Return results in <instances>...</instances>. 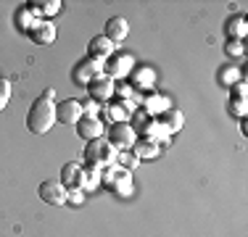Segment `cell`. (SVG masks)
Wrapping results in <instances>:
<instances>
[{"label":"cell","instance_id":"cell-16","mask_svg":"<svg viewBox=\"0 0 248 237\" xmlns=\"http://www.w3.org/2000/svg\"><path fill=\"white\" fill-rule=\"evenodd\" d=\"M106 185H111V187H116L119 193L127 195L129 193V171H108V177H106Z\"/></svg>","mask_w":248,"mask_h":237},{"label":"cell","instance_id":"cell-15","mask_svg":"<svg viewBox=\"0 0 248 237\" xmlns=\"http://www.w3.org/2000/svg\"><path fill=\"white\" fill-rule=\"evenodd\" d=\"M129 56H119V53H114V56L108 58V76L114 79V76H122L129 71Z\"/></svg>","mask_w":248,"mask_h":237},{"label":"cell","instance_id":"cell-9","mask_svg":"<svg viewBox=\"0 0 248 237\" xmlns=\"http://www.w3.org/2000/svg\"><path fill=\"white\" fill-rule=\"evenodd\" d=\"M61 185L66 190H82L85 185V169H82L79 163H63L61 169Z\"/></svg>","mask_w":248,"mask_h":237},{"label":"cell","instance_id":"cell-8","mask_svg":"<svg viewBox=\"0 0 248 237\" xmlns=\"http://www.w3.org/2000/svg\"><path fill=\"white\" fill-rule=\"evenodd\" d=\"M29 37L34 45H50L56 43V24L53 21H34V27H29Z\"/></svg>","mask_w":248,"mask_h":237},{"label":"cell","instance_id":"cell-11","mask_svg":"<svg viewBox=\"0 0 248 237\" xmlns=\"http://www.w3.org/2000/svg\"><path fill=\"white\" fill-rule=\"evenodd\" d=\"M98 74H103L100 71V63L93 61V58H87V61H79L74 69V82L77 85H90L93 79H95Z\"/></svg>","mask_w":248,"mask_h":237},{"label":"cell","instance_id":"cell-17","mask_svg":"<svg viewBox=\"0 0 248 237\" xmlns=\"http://www.w3.org/2000/svg\"><path fill=\"white\" fill-rule=\"evenodd\" d=\"M161 127L167 129V132H180V127H182V114H180V111H174V108H169L167 114L161 116Z\"/></svg>","mask_w":248,"mask_h":237},{"label":"cell","instance_id":"cell-23","mask_svg":"<svg viewBox=\"0 0 248 237\" xmlns=\"http://www.w3.org/2000/svg\"><path fill=\"white\" fill-rule=\"evenodd\" d=\"M69 195H74V203H79V200H82V190H72V193H69Z\"/></svg>","mask_w":248,"mask_h":237},{"label":"cell","instance_id":"cell-6","mask_svg":"<svg viewBox=\"0 0 248 237\" xmlns=\"http://www.w3.org/2000/svg\"><path fill=\"white\" fill-rule=\"evenodd\" d=\"M82 116H85V105L74 98H69V100L56 105V121H61V124H77Z\"/></svg>","mask_w":248,"mask_h":237},{"label":"cell","instance_id":"cell-2","mask_svg":"<svg viewBox=\"0 0 248 237\" xmlns=\"http://www.w3.org/2000/svg\"><path fill=\"white\" fill-rule=\"evenodd\" d=\"M114 150L116 148L111 145L106 137H98V140H90L85 148V161L90 166H95V169H100V166H106L114 158Z\"/></svg>","mask_w":248,"mask_h":237},{"label":"cell","instance_id":"cell-7","mask_svg":"<svg viewBox=\"0 0 248 237\" xmlns=\"http://www.w3.org/2000/svg\"><path fill=\"white\" fill-rule=\"evenodd\" d=\"M103 121L95 116H82L79 121H77V134H79L82 140H98V137H103Z\"/></svg>","mask_w":248,"mask_h":237},{"label":"cell","instance_id":"cell-13","mask_svg":"<svg viewBox=\"0 0 248 237\" xmlns=\"http://www.w3.org/2000/svg\"><path fill=\"white\" fill-rule=\"evenodd\" d=\"M27 11L29 14H58L61 11V0H45V3H40V0H29L27 3Z\"/></svg>","mask_w":248,"mask_h":237},{"label":"cell","instance_id":"cell-20","mask_svg":"<svg viewBox=\"0 0 248 237\" xmlns=\"http://www.w3.org/2000/svg\"><path fill=\"white\" fill-rule=\"evenodd\" d=\"M230 108H232L235 116H243L246 114V98H230Z\"/></svg>","mask_w":248,"mask_h":237},{"label":"cell","instance_id":"cell-10","mask_svg":"<svg viewBox=\"0 0 248 237\" xmlns=\"http://www.w3.org/2000/svg\"><path fill=\"white\" fill-rule=\"evenodd\" d=\"M116 53V45L111 43L108 37H103V34H98V37H93L90 40V58L93 61H108L111 56Z\"/></svg>","mask_w":248,"mask_h":237},{"label":"cell","instance_id":"cell-22","mask_svg":"<svg viewBox=\"0 0 248 237\" xmlns=\"http://www.w3.org/2000/svg\"><path fill=\"white\" fill-rule=\"evenodd\" d=\"M122 163H138V158H135V156L127 158V153H122Z\"/></svg>","mask_w":248,"mask_h":237},{"label":"cell","instance_id":"cell-19","mask_svg":"<svg viewBox=\"0 0 248 237\" xmlns=\"http://www.w3.org/2000/svg\"><path fill=\"white\" fill-rule=\"evenodd\" d=\"M8 100H11V82L8 79H0V111L8 105Z\"/></svg>","mask_w":248,"mask_h":237},{"label":"cell","instance_id":"cell-1","mask_svg":"<svg viewBox=\"0 0 248 237\" xmlns=\"http://www.w3.org/2000/svg\"><path fill=\"white\" fill-rule=\"evenodd\" d=\"M53 95H56V90H50V87H48V90H45L32 105H29V111H27V129L32 134H45V132H50L53 124H56V103H53Z\"/></svg>","mask_w":248,"mask_h":237},{"label":"cell","instance_id":"cell-12","mask_svg":"<svg viewBox=\"0 0 248 237\" xmlns=\"http://www.w3.org/2000/svg\"><path fill=\"white\" fill-rule=\"evenodd\" d=\"M127 34H129V24H127V19H122V16H111V19L106 21L103 37H108L114 45L122 43V40H127Z\"/></svg>","mask_w":248,"mask_h":237},{"label":"cell","instance_id":"cell-5","mask_svg":"<svg viewBox=\"0 0 248 237\" xmlns=\"http://www.w3.org/2000/svg\"><path fill=\"white\" fill-rule=\"evenodd\" d=\"M108 142L116 148V150H127L129 145H135V129L132 124L127 121H116L108 132Z\"/></svg>","mask_w":248,"mask_h":237},{"label":"cell","instance_id":"cell-18","mask_svg":"<svg viewBox=\"0 0 248 237\" xmlns=\"http://www.w3.org/2000/svg\"><path fill=\"white\" fill-rule=\"evenodd\" d=\"M227 34H230V40H240L246 34V19L243 16H235V19H230L227 21Z\"/></svg>","mask_w":248,"mask_h":237},{"label":"cell","instance_id":"cell-3","mask_svg":"<svg viewBox=\"0 0 248 237\" xmlns=\"http://www.w3.org/2000/svg\"><path fill=\"white\" fill-rule=\"evenodd\" d=\"M37 195L50 206H63L69 203V190L61 185V179H45L43 185L37 187Z\"/></svg>","mask_w":248,"mask_h":237},{"label":"cell","instance_id":"cell-4","mask_svg":"<svg viewBox=\"0 0 248 237\" xmlns=\"http://www.w3.org/2000/svg\"><path fill=\"white\" fill-rule=\"evenodd\" d=\"M114 90H116V87H114V79H111L106 71H103V74H98L95 79L87 85V92H90V98L98 100V103H106V100H111V98H114Z\"/></svg>","mask_w":248,"mask_h":237},{"label":"cell","instance_id":"cell-21","mask_svg":"<svg viewBox=\"0 0 248 237\" xmlns=\"http://www.w3.org/2000/svg\"><path fill=\"white\" fill-rule=\"evenodd\" d=\"M227 53H230V56H232V53H235V56H240V53H243L240 40H230V43H227Z\"/></svg>","mask_w":248,"mask_h":237},{"label":"cell","instance_id":"cell-14","mask_svg":"<svg viewBox=\"0 0 248 237\" xmlns=\"http://www.w3.org/2000/svg\"><path fill=\"white\" fill-rule=\"evenodd\" d=\"M135 158H138V161H140V158H156L158 156V142L156 140H148V137H145V140H138V142H135Z\"/></svg>","mask_w":248,"mask_h":237}]
</instances>
